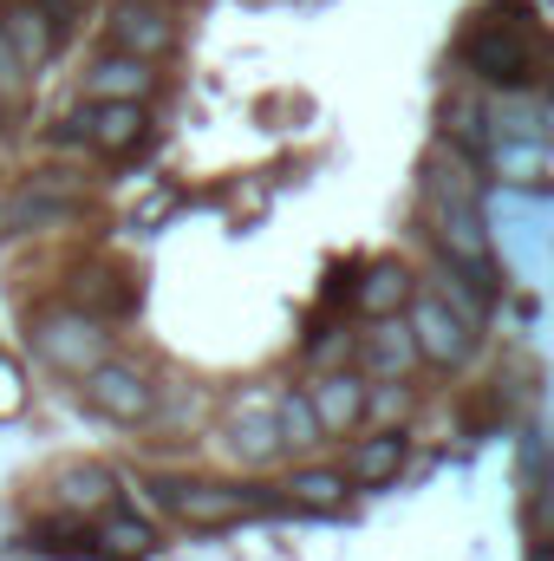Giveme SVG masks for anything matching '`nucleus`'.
Listing matches in <instances>:
<instances>
[{"mask_svg":"<svg viewBox=\"0 0 554 561\" xmlns=\"http://www.w3.org/2000/svg\"><path fill=\"white\" fill-rule=\"evenodd\" d=\"M359 359H366L372 379H405L417 366V340H412V327H405V313H379L372 333L359 340Z\"/></svg>","mask_w":554,"mask_h":561,"instance_id":"obj_9","label":"nucleus"},{"mask_svg":"<svg viewBox=\"0 0 554 561\" xmlns=\"http://www.w3.org/2000/svg\"><path fill=\"white\" fill-rule=\"evenodd\" d=\"M307 353H313V366H320V373H333V366H346V359L359 353V340H353L346 327H326V333H313V340H307Z\"/></svg>","mask_w":554,"mask_h":561,"instance_id":"obj_22","label":"nucleus"},{"mask_svg":"<svg viewBox=\"0 0 554 561\" xmlns=\"http://www.w3.org/2000/svg\"><path fill=\"white\" fill-rule=\"evenodd\" d=\"M33 353H39L53 373L85 379V373L112 353V333H105V320H99L92 307H46V313H33Z\"/></svg>","mask_w":554,"mask_h":561,"instance_id":"obj_1","label":"nucleus"},{"mask_svg":"<svg viewBox=\"0 0 554 561\" xmlns=\"http://www.w3.org/2000/svg\"><path fill=\"white\" fill-rule=\"evenodd\" d=\"M99 542L112 549V556H125V561H138L157 549V536H150V523L143 516H131V510H118V503H105L99 510Z\"/></svg>","mask_w":554,"mask_h":561,"instance_id":"obj_17","label":"nucleus"},{"mask_svg":"<svg viewBox=\"0 0 554 561\" xmlns=\"http://www.w3.org/2000/svg\"><path fill=\"white\" fill-rule=\"evenodd\" d=\"M405 457H412L405 431H392V424H385V431H372V437L353 450V477H359V483H392V477L405 470Z\"/></svg>","mask_w":554,"mask_h":561,"instance_id":"obj_15","label":"nucleus"},{"mask_svg":"<svg viewBox=\"0 0 554 561\" xmlns=\"http://www.w3.org/2000/svg\"><path fill=\"white\" fill-rule=\"evenodd\" d=\"M405 405H412V392H405V386H399V379H379V386H366V412H372V419H405Z\"/></svg>","mask_w":554,"mask_h":561,"instance_id":"obj_23","label":"nucleus"},{"mask_svg":"<svg viewBox=\"0 0 554 561\" xmlns=\"http://www.w3.org/2000/svg\"><path fill=\"white\" fill-rule=\"evenodd\" d=\"M275 424H280V450H313L326 431H320V412L307 392H280L275 399Z\"/></svg>","mask_w":554,"mask_h":561,"instance_id":"obj_18","label":"nucleus"},{"mask_svg":"<svg viewBox=\"0 0 554 561\" xmlns=\"http://www.w3.org/2000/svg\"><path fill=\"white\" fill-rule=\"evenodd\" d=\"M150 85H157V72H150V59L138 53H99V66L85 72V92L92 99H150Z\"/></svg>","mask_w":554,"mask_h":561,"instance_id":"obj_11","label":"nucleus"},{"mask_svg":"<svg viewBox=\"0 0 554 561\" xmlns=\"http://www.w3.org/2000/svg\"><path fill=\"white\" fill-rule=\"evenodd\" d=\"M0 144H7V105H0Z\"/></svg>","mask_w":554,"mask_h":561,"instance_id":"obj_26","label":"nucleus"},{"mask_svg":"<svg viewBox=\"0 0 554 561\" xmlns=\"http://www.w3.org/2000/svg\"><path fill=\"white\" fill-rule=\"evenodd\" d=\"M112 46L118 53H138V59H163L176 46V20L163 0H118L112 13Z\"/></svg>","mask_w":554,"mask_h":561,"instance_id":"obj_7","label":"nucleus"},{"mask_svg":"<svg viewBox=\"0 0 554 561\" xmlns=\"http://www.w3.org/2000/svg\"><path fill=\"white\" fill-rule=\"evenodd\" d=\"M287 490H293L300 510H339V503H346V477H339V470H293Z\"/></svg>","mask_w":554,"mask_h":561,"instance_id":"obj_20","label":"nucleus"},{"mask_svg":"<svg viewBox=\"0 0 554 561\" xmlns=\"http://www.w3.org/2000/svg\"><path fill=\"white\" fill-rule=\"evenodd\" d=\"M366 373H353V366H333V373H320L313 386H307V399H313V412H320V431L326 437H346V431H359L366 424Z\"/></svg>","mask_w":554,"mask_h":561,"instance_id":"obj_6","label":"nucleus"},{"mask_svg":"<svg viewBox=\"0 0 554 561\" xmlns=\"http://www.w3.org/2000/svg\"><path fill=\"white\" fill-rule=\"evenodd\" d=\"M470 59H476V72H483L489 85H522V79H529V39H516V33H503V26H483V33L470 39Z\"/></svg>","mask_w":554,"mask_h":561,"instance_id":"obj_10","label":"nucleus"},{"mask_svg":"<svg viewBox=\"0 0 554 561\" xmlns=\"http://www.w3.org/2000/svg\"><path fill=\"white\" fill-rule=\"evenodd\" d=\"M26 412V373L0 353V419H20Z\"/></svg>","mask_w":554,"mask_h":561,"instance_id":"obj_24","label":"nucleus"},{"mask_svg":"<svg viewBox=\"0 0 554 561\" xmlns=\"http://www.w3.org/2000/svg\"><path fill=\"white\" fill-rule=\"evenodd\" d=\"M157 503H170V516H183L196 529H229V523H249L262 510V496L242 490V483H189V477L183 483H163Z\"/></svg>","mask_w":554,"mask_h":561,"instance_id":"obj_3","label":"nucleus"},{"mask_svg":"<svg viewBox=\"0 0 554 561\" xmlns=\"http://www.w3.org/2000/svg\"><path fill=\"white\" fill-rule=\"evenodd\" d=\"M85 392H92V405H99L105 419H118V424H143L150 412H157V386L143 379L138 366L112 359V353L85 373Z\"/></svg>","mask_w":554,"mask_h":561,"instance_id":"obj_4","label":"nucleus"},{"mask_svg":"<svg viewBox=\"0 0 554 561\" xmlns=\"http://www.w3.org/2000/svg\"><path fill=\"white\" fill-rule=\"evenodd\" d=\"M85 280H92V287H79V294H85L79 307H92L99 320H105V313H131V307H138V287H131L125 275H112V268H92Z\"/></svg>","mask_w":554,"mask_h":561,"instance_id":"obj_19","label":"nucleus"},{"mask_svg":"<svg viewBox=\"0 0 554 561\" xmlns=\"http://www.w3.org/2000/svg\"><path fill=\"white\" fill-rule=\"evenodd\" d=\"M79 216V196H59V183L33 176L7 196V236H46V229H66Z\"/></svg>","mask_w":554,"mask_h":561,"instance_id":"obj_8","label":"nucleus"},{"mask_svg":"<svg viewBox=\"0 0 554 561\" xmlns=\"http://www.w3.org/2000/svg\"><path fill=\"white\" fill-rule=\"evenodd\" d=\"M405 327H412V340H417V359L437 366V373H457V366H470V353H476V327H470L450 300H437V294H424V287L405 300Z\"/></svg>","mask_w":554,"mask_h":561,"instance_id":"obj_2","label":"nucleus"},{"mask_svg":"<svg viewBox=\"0 0 554 561\" xmlns=\"http://www.w3.org/2000/svg\"><path fill=\"white\" fill-rule=\"evenodd\" d=\"M412 268L405 262H372L366 268V280H359V307L379 320V313H405V300H412Z\"/></svg>","mask_w":554,"mask_h":561,"instance_id":"obj_16","label":"nucleus"},{"mask_svg":"<svg viewBox=\"0 0 554 561\" xmlns=\"http://www.w3.org/2000/svg\"><path fill=\"white\" fill-rule=\"evenodd\" d=\"M72 7H85V0H72Z\"/></svg>","mask_w":554,"mask_h":561,"instance_id":"obj_27","label":"nucleus"},{"mask_svg":"<svg viewBox=\"0 0 554 561\" xmlns=\"http://www.w3.org/2000/svg\"><path fill=\"white\" fill-rule=\"evenodd\" d=\"M0 26H7V39L26 53V66H33V72H39V59L66 39V26H59L46 7H7V13H0Z\"/></svg>","mask_w":554,"mask_h":561,"instance_id":"obj_14","label":"nucleus"},{"mask_svg":"<svg viewBox=\"0 0 554 561\" xmlns=\"http://www.w3.org/2000/svg\"><path fill=\"white\" fill-rule=\"evenodd\" d=\"M72 131H79L85 144H99L105 157H125V150L143 144L150 118H143V99H92V105L72 118Z\"/></svg>","mask_w":554,"mask_h":561,"instance_id":"obj_5","label":"nucleus"},{"mask_svg":"<svg viewBox=\"0 0 554 561\" xmlns=\"http://www.w3.org/2000/svg\"><path fill=\"white\" fill-rule=\"evenodd\" d=\"M229 457L235 463H275L280 457V424L268 405H249L229 419Z\"/></svg>","mask_w":554,"mask_h":561,"instance_id":"obj_13","label":"nucleus"},{"mask_svg":"<svg viewBox=\"0 0 554 561\" xmlns=\"http://www.w3.org/2000/svg\"><path fill=\"white\" fill-rule=\"evenodd\" d=\"M443 118H450V131H457V138H463V144H483V138H489V131H483V125H489L483 112H463V105H450Z\"/></svg>","mask_w":554,"mask_h":561,"instance_id":"obj_25","label":"nucleus"},{"mask_svg":"<svg viewBox=\"0 0 554 561\" xmlns=\"http://www.w3.org/2000/svg\"><path fill=\"white\" fill-rule=\"evenodd\" d=\"M59 510H105V503H118V477H112V463H66L59 470Z\"/></svg>","mask_w":554,"mask_h":561,"instance_id":"obj_12","label":"nucleus"},{"mask_svg":"<svg viewBox=\"0 0 554 561\" xmlns=\"http://www.w3.org/2000/svg\"><path fill=\"white\" fill-rule=\"evenodd\" d=\"M26 99H33V66H26V53L7 39V26H0V105L20 112Z\"/></svg>","mask_w":554,"mask_h":561,"instance_id":"obj_21","label":"nucleus"}]
</instances>
